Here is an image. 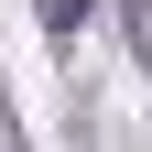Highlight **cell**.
Instances as JSON below:
<instances>
[{"mask_svg":"<svg viewBox=\"0 0 152 152\" xmlns=\"http://www.w3.org/2000/svg\"><path fill=\"white\" fill-rule=\"evenodd\" d=\"M120 22H130V54L152 65V0H120Z\"/></svg>","mask_w":152,"mask_h":152,"instance_id":"cell-1","label":"cell"},{"mask_svg":"<svg viewBox=\"0 0 152 152\" xmlns=\"http://www.w3.org/2000/svg\"><path fill=\"white\" fill-rule=\"evenodd\" d=\"M33 11H44V33H76L87 22V0H33Z\"/></svg>","mask_w":152,"mask_h":152,"instance_id":"cell-2","label":"cell"},{"mask_svg":"<svg viewBox=\"0 0 152 152\" xmlns=\"http://www.w3.org/2000/svg\"><path fill=\"white\" fill-rule=\"evenodd\" d=\"M0 152H11V130H0Z\"/></svg>","mask_w":152,"mask_h":152,"instance_id":"cell-3","label":"cell"}]
</instances>
